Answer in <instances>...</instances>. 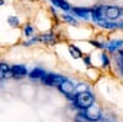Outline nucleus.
<instances>
[{
  "instance_id": "obj_1",
  "label": "nucleus",
  "mask_w": 123,
  "mask_h": 122,
  "mask_svg": "<svg viewBox=\"0 0 123 122\" xmlns=\"http://www.w3.org/2000/svg\"><path fill=\"white\" fill-rule=\"evenodd\" d=\"M74 104L79 109H87L94 105L95 103V96L89 91H80L74 96Z\"/></svg>"
},
{
  "instance_id": "obj_2",
  "label": "nucleus",
  "mask_w": 123,
  "mask_h": 122,
  "mask_svg": "<svg viewBox=\"0 0 123 122\" xmlns=\"http://www.w3.org/2000/svg\"><path fill=\"white\" fill-rule=\"evenodd\" d=\"M80 116H83L87 121H94L95 122V121H98L101 118V112H100V110H98L97 106L92 105V106L85 109V111H84V112H81Z\"/></svg>"
},
{
  "instance_id": "obj_3",
  "label": "nucleus",
  "mask_w": 123,
  "mask_h": 122,
  "mask_svg": "<svg viewBox=\"0 0 123 122\" xmlns=\"http://www.w3.org/2000/svg\"><path fill=\"white\" fill-rule=\"evenodd\" d=\"M122 14H123V9L122 7H118V6H106L105 16H106V19L110 20V21H111V20L118 19Z\"/></svg>"
},
{
  "instance_id": "obj_4",
  "label": "nucleus",
  "mask_w": 123,
  "mask_h": 122,
  "mask_svg": "<svg viewBox=\"0 0 123 122\" xmlns=\"http://www.w3.org/2000/svg\"><path fill=\"white\" fill-rule=\"evenodd\" d=\"M64 79H65L64 77L58 75V74H46L41 80H42L44 84H47V85H55V86H58Z\"/></svg>"
},
{
  "instance_id": "obj_5",
  "label": "nucleus",
  "mask_w": 123,
  "mask_h": 122,
  "mask_svg": "<svg viewBox=\"0 0 123 122\" xmlns=\"http://www.w3.org/2000/svg\"><path fill=\"white\" fill-rule=\"evenodd\" d=\"M58 89H59V91H62L63 94H65L67 96H70L71 94L74 93V90H75V86H74V84L71 83L70 80H68V79H64L62 83L58 85Z\"/></svg>"
},
{
  "instance_id": "obj_6",
  "label": "nucleus",
  "mask_w": 123,
  "mask_h": 122,
  "mask_svg": "<svg viewBox=\"0 0 123 122\" xmlns=\"http://www.w3.org/2000/svg\"><path fill=\"white\" fill-rule=\"evenodd\" d=\"M105 10H106V6H98L96 9H91V16L94 19V21H97V22H102L105 20Z\"/></svg>"
},
{
  "instance_id": "obj_7",
  "label": "nucleus",
  "mask_w": 123,
  "mask_h": 122,
  "mask_svg": "<svg viewBox=\"0 0 123 122\" xmlns=\"http://www.w3.org/2000/svg\"><path fill=\"white\" fill-rule=\"evenodd\" d=\"M10 72L12 73L14 77H24L27 74V69L24 67V65H18V64H15L12 65L11 68H10Z\"/></svg>"
},
{
  "instance_id": "obj_8",
  "label": "nucleus",
  "mask_w": 123,
  "mask_h": 122,
  "mask_svg": "<svg viewBox=\"0 0 123 122\" xmlns=\"http://www.w3.org/2000/svg\"><path fill=\"white\" fill-rule=\"evenodd\" d=\"M73 10L76 15H79L83 19H87L89 15L91 14V9H87V7H74Z\"/></svg>"
},
{
  "instance_id": "obj_9",
  "label": "nucleus",
  "mask_w": 123,
  "mask_h": 122,
  "mask_svg": "<svg viewBox=\"0 0 123 122\" xmlns=\"http://www.w3.org/2000/svg\"><path fill=\"white\" fill-rule=\"evenodd\" d=\"M44 75H46L44 70L41 69V68H36V69H33L32 72L30 73V78L31 79H42Z\"/></svg>"
},
{
  "instance_id": "obj_10",
  "label": "nucleus",
  "mask_w": 123,
  "mask_h": 122,
  "mask_svg": "<svg viewBox=\"0 0 123 122\" xmlns=\"http://www.w3.org/2000/svg\"><path fill=\"white\" fill-rule=\"evenodd\" d=\"M122 46H123V41H122V39L112 41L111 43H108V46H107V49L110 51V52H113V51H116V49L121 48Z\"/></svg>"
},
{
  "instance_id": "obj_11",
  "label": "nucleus",
  "mask_w": 123,
  "mask_h": 122,
  "mask_svg": "<svg viewBox=\"0 0 123 122\" xmlns=\"http://www.w3.org/2000/svg\"><path fill=\"white\" fill-rule=\"evenodd\" d=\"M69 52H70V54L73 56L74 58H81V57H83L81 51H80L78 47H75V46H70V47H69Z\"/></svg>"
},
{
  "instance_id": "obj_12",
  "label": "nucleus",
  "mask_w": 123,
  "mask_h": 122,
  "mask_svg": "<svg viewBox=\"0 0 123 122\" xmlns=\"http://www.w3.org/2000/svg\"><path fill=\"white\" fill-rule=\"evenodd\" d=\"M100 26L105 27V28H108V30H115L118 27V24L116 22H112V21H102V22H98Z\"/></svg>"
},
{
  "instance_id": "obj_13",
  "label": "nucleus",
  "mask_w": 123,
  "mask_h": 122,
  "mask_svg": "<svg viewBox=\"0 0 123 122\" xmlns=\"http://www.w3.org/2000/svg\"><path fill=\"white\" fill-rule=\"evenodd\" d=\"M39 41H42V42H46V43H53L54 42V36L53 35H43L38 38Z\"/></svg>"
},
{
  "instance_id": "obj_14",
  "label": "nucleus",
  "mask_w": 123,
  "mask_h": 122,
  "mask_svg": "<svg viewBox=\"0 0 123 122\" xmlns=\"http://www.w3.org/2000/svg\"><path fill=\"white\" fill-rule=\"evenodd\" d=\"M7 22H9V25H11V26H14V27H17L18 26V19L17 17H15V16H10L9 19H7Z\"/></svg>"
},
{
  "instance_id": "obj_15",
  "label": "nucleus",
  "mask_w": 123,
  "mask_h": 122,
  "mask_svg": "<svg viewBox=\"0 0 123 122\" xmlns=\"http://www.w3.org/2000/svg\"><path fill=\"white\" fill-rule=\"evenodd\" d=\"M10 68H11V67H9V64L5 63V62L0 63V70H1V72H4V73H9V72H10Z\"/></svg>"
},
{
  "instance_id": "obj_16",
  "label": "nucleus",
  "mask_w": 123,
  "mask_h": 122,
  "mask_svg": "<svg viewBox=\"0 0 123 122\" xmlns=\"http://www.w3.org/2000/svg\"><path fill=\"white\" fill-rule=\"evenodd\" d=\"M59 7H60L62 10H64V11H69V10H70V6H69V4H68L67 1H64V0L60 3Z\"/></svg>"
},
{
  "instance_id": "obj_17",
  "label": "nucleus",
  "mask_w": 123,
  "mask_h": 122,
  "mask_svg": "<svg viewBox=\"0 0 123 122\" xmlns=\"http://www.w3.org/2000/svg\"><path fill=\"white\" fill-rule=\"evenodd\" d=\"M32 32H33V28L31 27L30 25H27V26L25 27V35H26V36H31V35H32Z\"/></svg>"
},
{
  "instance_id": "obj_18",
  "label": "nucleus",
  "mask_w": 123,
  "mask_h": 122,
  "mask_svg": "<svg viewBox=\"0 0 123 122\" xmlns=\"http://www.w3.org/2000/svg\"><path fill=\"white\" fill-rule=\"evenodd\" d=\"M64 19H65V21L67 22H69V24H73V25H76V22H75V20L71 17V16H69V15H64Z\"/></svg>"
},
{
  "instance_id": "obj_19",
  "label": "nucleus",
  "mask_w": 123,
  "mask_h": 122,
  "mask_svg": "<svg viewBox=\"0 0 123 122\" xmlns=\"http://www.w3.org/2000/svg\"><path fill=\"white\" fill-rule=\"evenodd\" d=\"M102 60H104V65H105V67L108 65V58H107L106 54H102Z\"/></svg>"
},
{
  "instance_id": "obj_20",
  "label": "nucleus",
  "mask_w": 123,
  "mask_h": 122,
  "mask_svg": "<svg viewBox=\"0 0 123 122\" xmlns=\"http://www.w3.org/2000/svg\"><path fill=\"white\" fill-rule=\"evenodd\" d=\"M62 1H63V0H52V3H53L54 5H57V6H59Z\"/></svg>"
},
{
  "instance_id": "obj_21",
  "label": "nucleus",
  "mask_w": 123,
  "mask_h": 122,
  "mask_svg": "<svg viewBox=\"0 0 123 122\" xmlns=\"http://www.w3.org/2000/svg\"><path fill=\"white\" fill-rule=\"evenodd\" d=\"M4 78H5V73L0 70V80H1V79H4Z\"/></svg>"
},
{
  "instance_id": "obj_22",
  "label": "nucleus",
  "mask_w": 123,
  "mask_h": 122,
  "mask_svg": "<svg viewBox=\"0 0 123 122\" xmlns=\"http://www.w3.org/2000/svg\"><path fill=\"white\" fill-rule=\"evenodd\" d=\"M89 59H90L89 57H85V63H86V64H90V60H89Z\"/></svg>"
},
{
  "instance_id": "obj_23",
  "label": "nucleus",
  "mask_w": 123,
  "mask_h": 122,
  "mask_svg": "<svg viewBox=\"0 0 123 122\" xmlns=\"http://www.w3.org/2000/svg\"><path fill=\"white\" fill-rule=\"evenodd\" d=\"M118 27H121V28H123V21H122L121 24H118Z\"/></svg>"
},
{
  "instance_id": "obj_24",
  "label": "nucleus",
  "mask_w": 123,
  "mask_h": 122,
  "mask_svg": "<svg viewBox=\"0 0 123 122\" xmlns=\"http://www.w3.org/2000/svg\"><path fill=\"white\" fill-rule=\"evenodd\" d=\"M5 4V1H4V0H0V6H1V5H4Z\"/></svg>"
},
{
  "instance_id": "obj_25",
  "label": "nucleus",
  "mask_w": 123,
  "mask_h": 122,
  "mask_svg": "<svg viewBox=\"0 0 123 122\" xmlns=\"http://www.w3.org/2000/svg\"><path fill=\"white\" fill-rule=\"evenodd\" d=\"M75 122H83V121H81V120H80V118H78V120H76V121H75Z\"/></svg>"
},
{
  "instance_id": "obj_26",
  "label": "nucleus",
  "mask_w": 123,
  "mask_h": 122,
  "mask_svg": "<svg viewBox=\"0 0 123 122\" xmlns=\"http://www.w3.org/2000/svg\"><path fill=\"white\" fill-rule=\"evenodd\" d=\"M122 72H123V64H122Z\"/></svg>"
}]
</instances>
